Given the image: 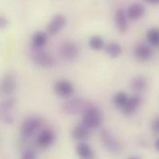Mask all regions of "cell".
Returning a JSON list of instances; mask_svg holds the SVG:
<instances>
[{
	"instance_id": "3",
	"label": "cell",
	"mask_w": 159,
	"mask_h": 159,
	"mask_svg": "<svg viewBox=\"0 0 159 159\" xmlns=\"http://www.w3.org/2000/svg\"><path fill=\"white\" fill-rule=\"evenodd\" d=\"M32 60L34 65L42 69H51L56 66V58L54 56L43 49H34L32 55Z\"/></svg>"
},
{
	"instance_id": "5",
	"label": "cell",
	"mask_w": 159,
	"mask_h": 159,
	"mask_svg": "<svg viewBox=\"0 0 159 159\" xmlns=\"http://www.w3.org/2000/svg\"><path fill=\"white\" fill-rule=\"evenodd\" d=\"M101 141L108 152H110L114 155H119L121 153V151H122L121 143L116 138V136L112 132H110L108 129H102Z\"/></svg>"
},
{
	"instance_id": "9",
	"label": "cell",
	"mask_w": 159,
	"mask_h": 159,
	"mask_svg": "<svg viewBox=\"0 0 159 159\" xmlns=\"http://www.w3.org/2000/svg\"><path fill=\"white\" fill-rule=\"evenodd\" d=\"M17 77L14 72L6 73L0 82V91L5 95H11L17 89Z\"/></svg>"
},
{
	"instance_id": "13",
	"label": "cell",
	"mask_w": 159,
	"mask_h": 159,
	"mask_svg": "<svg viewBox=\"0 0 159 159\" xmlns=\"http://www.w3.org/2000/svg\"><path fill=\"white\" fill-rule=\"evenodd\" d=\"M56 141V134L50 129H43L37 136V144L42 148H48Z\"/></svg>"
},
{
	"instance_id": "20",
	"label": "cell",
	"mask_w": 159,
	"mask_h": 159,
	"mask_svg": "<svg viewBox=\"0 0 159 159\" xmlns=\"http://www.w3.org/2000/svg\"><path fill=\"white\" fill-rule=\"evenodd\" d=\"M107 55L111 58H118L122 53V47L117 42H110L105 46Z\"/></svg>"
},
{
	"instance_id": "19",
	"label": "cell",
	"mask_w": 159,
	"mask_h": 159,
	"mask_svg": "<svg viewBox=\"0 0 159 159\" xmlns=\"http://www.w3.org/2000/svg\"><path fill=\"white\" fill-rule=\"evenodd\" d=\"M31 41L34 49H43L48 42V34L43 31H37L33 34Z\"/></svg>"
},
{
	"instance_id": "17",
	"label": "cell",
	"mask_w": 159,
	"mask_h": 159,
	"mask_svg": "<svg viewBox=\"0 0 159 159\" xmlns=\"http://www.w3.org/2000/svg\"><path fill=\"white\" fill-rule=\"evenodd\" d=\"M129 86L132 89V91L135 92V93L140 94L141 93L144 92L147 89L148 80L146 79V77L143 75H136L130 80Z\"/></svg>"
},
{
	"instance_id": "28",
	"label": "cell",
	"mask_w": 159,
	"mask_h": 159,
	"mask_svg": "<svg viewBox=\"0 0 159 159\" xmlns=\"http://www.w3.org/2000/svg\"><path fill=\"white\" fill-rule=\"evenodd\" d=\"M155 148H156V150H157L159 152V138L156 141V143H155Z\"/></svg>"
},
{
	"instance_id": "29",
	"label": "cell",
	"mask_w": 159,
	"mask_h": 159,
	"mask_svg": "<svg viewBox=\"0 0 159 159\" xmlns=\"http://www.w3.org/2000/svg\"><path fill=\"white\" fill-rule=\"evenodd\" d=\"M128 159H141L140 157H129Z\"/></svg>"
},
{
	"instance_id": "4",
	"label": "cell",
	"mask_w": 159,
	"mask_h": 159,
	"mask_svg": "<svg viewBox=\"0 0 159 159\" xmlns=\"http://www.w3.org/2000/svg\"><path fill=\"white\" fill-rule=\"evenodd\" d=\"M55 93L63 99H69L74 95L75 86L68 79H59L55 81L53 86Z\"/></svg>"
},
{
	"instance_id": "14",
	"label": "cell",
	"mask_w": 159,
	"mask_h": 159,
	"mask_svg": "<svg viewBox=\"0 0 159 159\" xmlns=\"http://www.w3.org/2000/svg\"><path fill=\"white\" fill-rule=\"evenodd\" d=\"M142 100H143L142 96L137 93H134L133 95L129 96L127 103L125 104V106L121 108L122 113L126 116L132 115L141 106Z\"/></svg>"
},
{
	"instance_id": "6",
	"label": "cell",
	"mask_w": 159,
	"mask_h": 159,
	"mask_svg": "<svg viewBox=\"0 0 159 159\" xmlns=\"http://www.w3.org/2000/svg\"><path fill=\"white\" fill-rule=\"evenodd\" d=\"M42 126V119L36 116H31L24 119L20 126V135L24 139L32 137Z\"/></svg>"
},
{
	"instance_id": "22",
	"label": "cell",
	"mask_w": 159,
	"mask_h": 159,
	"mask_svg": "<svg viewBox=\"0 0 159 159\" xmlns=\"http://www.w3.org/2000/svg\"><path fill=\"white\" fill-rule=\"evenodd\" d=\"M129 97V96L128 95V93L126 92H124V91H119V92H117L113 95L112 102H113V104H114V106L116 107L121 109L125 106V104L127 103Z\"/></svg>"
},
{
	"instance_id": "12",
	"label": "cell",
	"mask_w": 159,
	"mask_h": 159,
	"mask_svg": "<svg viewBox=\"0 0 159 159\" xmlns=\"http://www.w3.org/2000/svg\"><path fill=\"white\" fill-rule=\"evenodd\" d=\"M126 14L129 20L133 21L139 20L145 14V7L142 3L134 2L128 7L126 10Z\"/></svg>"
},
{
	"instance_id": "24",
	"label": "cell",
	"mask_w": 159,
	"mask_h": 159,
	"mask_svg": "<svg viewBox=\"0 0 159 159\" xmlns=\"http://www.w3.org/2000/svg\"><path fill=\"white\" fill-rule=\"evenodd\" d=\"M20 159H37V156H36V153L34 150L27 149L21 154Z\"/></svg>"
},
{
	"instance_id": "8",
	"label": "cell",
	"mask_w": 159,
	"mask_h": 159,
	"mask_svg": "<svg viewBox=\"0 0 159 159\" xmlns=\"http://www.w3.org/2000/svg\"><path fill=\"white\" fill-rule=\"evenodd\" d=\"M67 25V18L63 14H56L52 17L46 25V33L48 35L55 36L59 34Z\"/></svg>"
},
{
	"instance_id": "1",
	"label": "cell",
	"mask_w": 159,
	"mask_h": 159,
	"mask_svg": "<svg viewBox=\"0 0 159 159\" xmlns=\"http://www.w3.org/2000/svg\"><path fill=\"white\" fill-rule=\"evenodd\" d=\"M103 112L101 109L93 105L89 107L81 114V124L90 129H96L101 127L103 123Z\"/></svg>"
},
{
	"instance_id": "10",
	"label": "cell",
	"mask_w": 159,
	"mask_h": 159,
	"mask_svg": "<svg viewBox=\"0 0 159 159\" xmlns=\"http://www.w3.org/2000/svg\"><path fill=\"white\" fill-rule=\"evenodd\" d=\"M16 100L13 97H7L0 103V120L7 124H11L14 119L10 115V111L15 107Z\"/></svg>"
},
{
	"instance_id": "16",
	"label": "cell",
	"mask_w": 159,
	"mask_h": 159,
	"mask_svg": "<svg viewBox=\"0 0 159 159\" xmlns=\"http://www.w3.org/2000/svg\"><path fill=\"white\" fill-rule=\"evenodd\" d=\"M76 155L80 159H94L95 155L92 147L86 142H79L75 148Z\"/></svg>"
},
{
	"instance_id": "27",
	"label": "cell",
	"mask_w": 159,
	"mask_h": 159,
	"mask_svg": "<svg viewBox=\"0 0 159 159\" xmlns=\"http://www.w3.org/2000/svg\"><path fill=\"white\" fill-rule=\"evenodd\" d=\"M143 1L150 5H158L159 4V0H143Z\"/></svg>"
},
{
	"instance_id": "25",
	"label": "cell",
	"mask_w": 159,
	"mask_h": 159,
	"mask_svg": "<svg viewBox=\"0 0 159 159\" xmlns=\"http://www.w3.org/2000/svg\"><path fill=\"white\" fill-rule=\"evenodd\" d=\"M9 24V20L7 18H6L5 16L0 15V30H4L5 28H7Z\"/></svg>"
},
{
	"instance_id": "7",
	"label": "cell",
	"mask_w": 159,
	"mask_h": 159,
	"mask_svg": "<svg viewBox=\"0 0 159 159\" xmlns=\"http://www.w3.org/2000/svg\"><path fill=\"white\" fill-rule=\"evenodd\" d=\"M79 45L72 41H66L59 46V55L67 61H74L80 56Z\"/></svg>"
},
{
	"instance_id": "26",
	"label": "cell",
	"mask_w": 159,
	"mask_h": 159,
	"mask_svg": "<svg viewBox=\"0 0 159 159\" xmlns=\"http://www.w3.org/2000/svg\"><path fill=\"white\" fill-rule=\"evenodd\" d=\"M152 129L157 133H159V117L157 118V119L153 121V123H152Z\"/></svg>"
},
{
	"instance_id": "18",
	"label": "cell",
	"mask_w": 159,
	"mask_h": 159,
	"mask_svg": "<svg viewBox=\"0 0 159 159\" xmlns=\"http://www.w3.org/2000/svg\"><path fill=\"white\" fill-rule=\"evenodd\" d=\"M71 135L73 139L78 142H85L90 137V129L80 123L73 128Z\"/></svg>"
},
{
	"instance_id": "11",
	"label": "cell",
	"mask_w": 159,
	"mask_h": 159,
	"mask_svg": "<svg viewBox=\"0 0 159 159\" xmlns=\"http://www.w3.org/2000/svg\"><path fill=\"white\" fill-rule=\"evenodd\" d=\"M133 55L135 58L140 62L148 61L153 56V50L149 44L139 43L135 45L133 49Z\"/></svg>"
},
{
	"instance_id": "21",
	"label": "cell",
	"mask_w": 159,
	"mask_h": 159,
	"mask_svg": "<svg viewBox=\"0 0 159 159\" xmlns=\"http://www.w3.org/2000/svg\"><path fill=\"white\" fill-rule=\"evenodd\" d=\"M88 45L92 50L99 52L105 49L106 43L104 39L100 35H93L88 40Z\"/></svg>"
},
{
	"instance_id": "15",
	"label": "cell",
	"mask_w": 159,
	"mask_h": 159,
	"mask_svg": "<svg viewBox=\"0 0 159 159\" xmlns=\"http://www.w3.org/2000/svg\"><path fill=\"white\" fill-rule=\"evenodd\" d=\"M115 24L119 33H125L129 27V19L126 14V10L119 7L115 12Z\"/></svg>"
},
{
	"instance_id": "23",
	"label": "cell",
	"mask_w": 159,
	"mask_h": 159,
	"mask_svg": "<svg viewBox=\"0 0 159 159\" xmlns=\"http://www.w3.org/2000/svg\"><path fill=\"white\" fill-rule=\"evenodd\" d=\"M146 39L152 46H158L159 45V29L158 28H151L148 30L146 34Z\"/></svg>"
},
{
	"instance_id": "2",
	"label": "cell",
	"mask_w": 159,
	"mask_h": 159,
	"mask_svg": "<svg viewBox=\"0 0 159 159\" xmlns=\"http://www.w3.org/2000/svg\"><path fill=\"white\" fill-rule=\"evenodd\" d=\"M90 104L88 102L80 96H72L69 99H66L65 103L62 106V109L65 112V114L70 116L79 115L82 114L84 110L89 107Z\"/></svg>"
}]
</instances>
